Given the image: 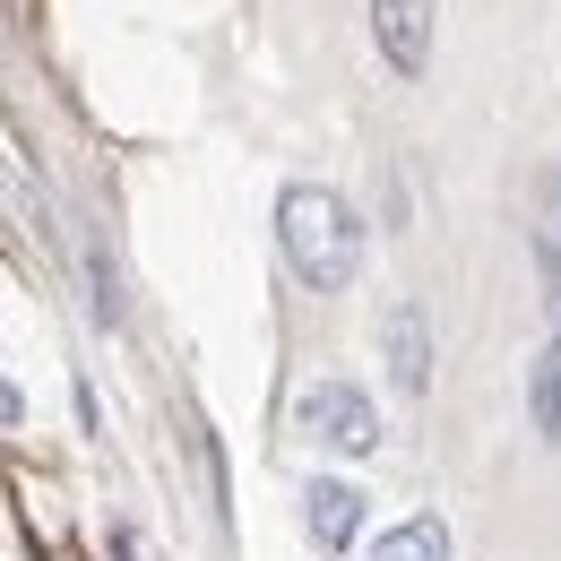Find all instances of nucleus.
Instances as JSON below:
<instances>
[{
    "label": "nucleus",
    "mask_w": 561,
    "mask_h": 561,
    "mask_svg": "<svg viewBox=\"0 0 561 561\" xmlns=\"http://www.w3.org/2000/svg\"><path fill=\"white\" fill-rule=\"evenodd\" d=\"M277 242H285V268L311 294H337L363 268V225H354V208L329 182H294L277 199Z\"/></svg>",
    "instance_id": "1"
},
{
    "label": "nucleus",
    "mask_w": 561,
    "mask_h": 561,
    "mask_svg": "<svg viewBox=\"0 0 561 561\" xmlns=\"http://www.w3.org/2000/svg\"><path fill=\"white\" fill-rule=\"evenodd\" d=\"M302 432H320L329 449H380V415H371V398L354 389V380H320V389H302Z\"/></svg>",
    "instance_id": "2"
},
{
    "label": "nucleus",
    "mask_w": 561,
    "mask_h": 561,
    "mask_svg": "<svg viewBox=\"0 0 561 561\" xmlns=\"http://www.w3.org/2000/svg\"><path fill=\"white\" fill-rule=\"evenodd\" d=\"M371 35H380L389 70L415 78L432 61V0H371Z\"/></svg>",
    "instance_id": "3"
},
{
    "label": "nucleus",
    "mask_w": 561,
    "mask_h": 561,
    "mask_svg": "<svg viewBox=\"0 0 561 561\" xmlns=\"http://www.w3.org/2000/svg\"><path fill=\"white\" fill-rule=\"evenodd\" d=\"M302 527H311L320 553H346L354 527H363V492H354V484H311V492H302Z\"/></svg>",
    "instance_id": "4"
},
{
    "label": "nucleus",
    "mask_w": 561,
    "mask_h": 561,
    "mask_svg": "<svg viewBox=\"0 0 561 561\" xmlns=\"http://www.w3.org/2000/svg\"><path fill=\"white\" fill-rule=\"evenodd\" d=\"M389 371H398V389H423V380H432V346H423V311L415 302L389 311Z\"/></svg>",
    "instance_id": "5"
},
{
    "label": "nucleus",
    "mask_w": 561,
    "mask_h": 561,
    "mask_svg": "<svg viewBox=\"0 0 561 561\" xmlns=\"http://www.w3.org/2000/svg\"><path fill=\"white\" fill-rule=\"evenodd\" d=\"M371 561H449V527L423 510V518H407V527H389V536L371 545Z\"/></svg>",
    "instance_id": "6"
},
{
    "label": "nucleus",
    "mask_w": 561,
    "mask_h": 561,
    "mask_svg": "<svg viewBox=\"0 0 561 561\" xmlns=\"http://www.w3.org/2000/svg\"><path fill=\"white\" fill-rule=\"evenodd\" d=\"M527 407H536V432L561 449V337L536 354V371H527Z\"/></svg>",
    "instance_id": "7"
},
{
    "label": "nucleus",
    "mask_w": 561,
    "mask_h": 561,
    "mask_svg": "<svg viewBox=\"0 0 561 561\" xmlns=\"http://www.w3.org/2000/svg\"><path fill=\"white\" fill-rule=\"evenodd\" d=\"M536 242H545V268L561 260V173L545 182V208H536Z\"/></svg>",
    "instance_id": "8"
},
{
    "label": "nucleus",
    "mask_w": 561,
    "mask_h": 561,
    "mask_svg": "<svg viewBox=\"0 0 561 561\" xmlns=\"http://www.w3.org/2000/svg\"><path fill=\"white\" fill-rule=\"evenodd\" d=\"M553 320H561V260H553Z\"/></svg>",
    "instance_id": "9"
}]
</instances>
